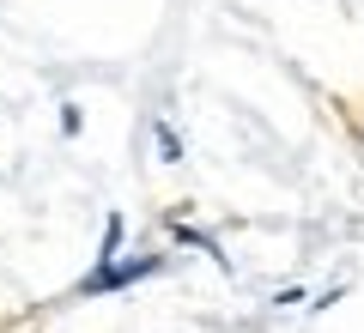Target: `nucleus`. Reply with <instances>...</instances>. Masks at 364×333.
Here are the masks:
<instances>
[{
  "label": "nucleus",
  "instance_id": "1",
  "mask_svg": "<svg viewBox=\"0 0 364 333\" xmlns=\"http://www.w3.org/2000/svg\"><path fill=\"white\" fill-rule=\"evenodd\" d=\"M164 273V255H134V261H109V267H91L85 279L73 285V297H109V291H128V285Z\"/></svg>",
  "mask_w": 364,
  "mask_h": 333
},
{
  "label": "nucleus",
  "instance_id": "2",
  "mask_svg": "<svg viewBox=\"0 0 364 333\" xmlns=\"http://www.w3.org/2000/svg\"><path fill=\"white\" fill-rule=\"evenodd\" d=\"M122 236H128V224H122V212L104 218V249H97V267H109V261L122 255Z\"/></svg>",
  "mask_w": 364,
  "mask_h": 333
},
{
  "label": "nucleus",
  "instance_id": "3",
  "mask_svg": "<svg viewBox=\"0 0 364 333\" xmlns=\"http://www.w3.org/2000/svg\"><path fill=\"white\" fill-rule=\"evenodd\" d=\"M158 158H164V164H176V158H182V140H176L170 121H158Z\"/></svg>",
  "mask_w": 364,
  "mask_h": 333
},
{
  "label": "nucleus",
  "instance_id": "4",
  "mask_svg": "<svg viewBox=\"0 0 364 333\" xmlns=\"http://www.w3.org/2000/svg\"><path fill=\"white\" fill-rule=\"evenodd\" d=\"M85 128V116H79V103H61V133H79Z\"/></svg>",
  "mask_w": 364,
  "mask_h": 333
}]
</instances>
